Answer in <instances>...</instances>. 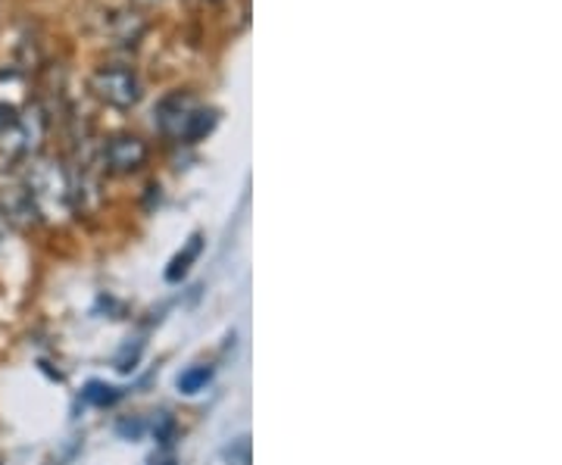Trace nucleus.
I'll return each mask as SVG.
<instances>
[{
  "mask_svg": "<svg viewBox=\"0 0 562 465\" xmlns=\"http://www.w3.org/2000/svg\"><path fill=\"white\" fill-rule=\"evenodd\" d=\"M25 194L41 213H66V206H69V184H66V175L54 160L32 162Z\"/></svg>",
  "mask_w": 562,
  "mask_h": 465,
  "instance_id": "1",
  "label": "nucleus"
},
{
  "mask_svg": "<svg viewBox=\"0 0 562 465\" xmlns=\"http://www.w3.org/2000/svg\"><path fill=\"white\" fill-rule=\"evenodd\" d=\"M91 88H94V94L103 103H110L116 110H132L140 101V94H144L140 91V79L128 66H103V69L94 72Z\"/></svg>",
  "mask_w": 562,
  "mask_h": 465,
  "instance_id": "2",
  "label": "nucleus"
},
{
  "mask_svg": "<svg viewBox=\"0 0 562 465\" xmlns=\"http://www.w3.org/2000/svg\"><path fill=\"white\" fill-rule=\"evenodd\" d=\"M103 160L113 172H135L147 160V144L135 138V135H120V138L106 144Z\"/></svg>",
  "mask_w": 562,
  "mask_h": 465,
  "instance_id": "3",
  "label": "nucleus"
},
{
  "mask_svg": "<svg viewBox=\"0 0 562 465\" xmlns=\"http://www.w3.org/2000/svg\"><path fill=\"white\" fill-rule=\"evenodd\" d=\"M194 110H198L194 98L176 91V94H169V98H162L160 101V106H157V122H160V128L166 135L181 138V135H184V125H188Z\"/></svg>",
  "mask_w": 562,
  "mask_h": 465,
  "instance_id": "4",
  "label": "nucleus"
},
{
  "mask_svg": "<svg viewBox=\"0 0 562 465\" xmlns=\"http://www.w3.org/2000/svg\"><path fill=\"white\" fill-rule=\"evenodd\" d=\"M201 250H203V238L201 235H191V241L184 243V250H179V253H176V260H172L169 269H166V279H169V282H181V279L188 275V269L194 265V260L201 257Z\"/></svg>",
  "mask_w": 562,
  "mask_h": 465,
  "instance_id": "5",
  "label": "nucleus"
},
{
  "mask_svg": "<svg viewBox=\"0 0 562 465\" xmlns=\"http://www.w3.org/2000/svg\"><path fill=\"white\" fill-rule=\"evenodd\" d=\"M216 122H220V113L216 110H203V106H198L194 113H191V120H188V125H184V141L194 144L201 141V138H206L213 128H216Z\"/></svg>",
  "mask_w": 562,
  "mask_h": 465,
  "instance_id": "6",
  "label": "nucleus"
},
{
  "mask_svg": "<svg viewBox=\"0 0 562 465\" xmlns=\"http://www.w3.org/2000/svg\"><path fill=\"white\" fill-rule=\"evenodd\" d=\"M210 378H213V368L210 365H194V368H188V372L179 375V390L181 394H198V390L206 387Z\"/></svg>",
  "mask_w": 562,
  "mask_h": 465,
  "instance_id": "7",
  "label": "nucleus"
},
{
  "mask_svg": "<svg viewBox=\"0 0 562 465\" xmlns=\"http://www.w3.org/2000/svg\"><path fill=\"white\" fill-rule=\"evenodd\" d=\"M85 400L94 406H110L120 400V390L110 385H101V382H91V385L85 387Z\"/></svg>",
  "mask_w": 562,
  "mask_h": 465,
  "instance_id": "8",
  "label": "nucleus"
},
{
  "mask_svg": "<svg viewBox=\"0 0 562 465\" xmlns=\"http://www.w3.org/2000/svg\"><path fill=\"white\" fill-rule=\"evenodd\" d=\"M225 463L228 465H250V441L247 438H238L232 446H225Z\"/></svg>",
  "mask_w": 562,
  "mask_h": 465,
  "instance_id": "9",
  "label": "nucleus"
},
{
  "mask_svg": "<svg viewBox=\"0 0 562 465\" xmlns=\"http://www.w3.org/2000/svg\"><path fill=\"white\" fill-rule=\"evenodd\" d=\"M138 3H147V7H154V3H162V0H138Z\"/></svg>",
  "mask_w": 562,
  "mask_h": 465,
  "instance_id": "10",
  "label": "nucleus"
}]
</instances>
